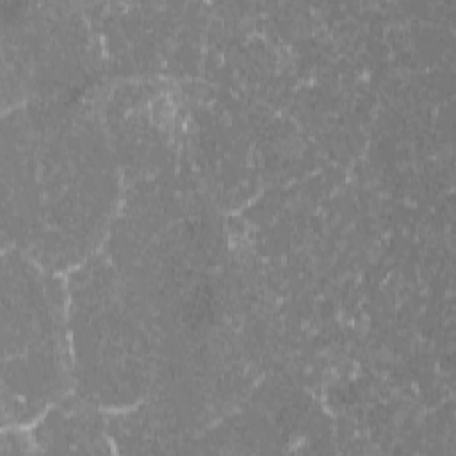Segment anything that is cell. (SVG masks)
Returning <instances> with one entry per match:
<instances>
[{
  "label": "cell",
  "instance_id": "1",
  "mask_svg": "<svg viewBox=\"0 0 456 456\" xmlns=\"http://www.w3.org/2000/svg\"><path fill=\"white\" fill-rule=\"evenodd\" d=\"M14 237L50 271L75 269L102 244L118 207L114 153L100 125L71 107L14 123Z\"/></svg>",
  "mask_w": 456,
  "mask_h": 456
},
{
  "label": "cell",
  "instance_id": "2",
  "mask_svg": "<svg viewBox=\"0 0 456 456\" xmlns=\"http://www.w3.org/2000/svg\"><path fill=\"white\" fill-rule=\"evenodd\" d=\"M68 285L71 381L96 404L141 399L157 374L153 317L116 265L98 255L73 269Z\"/></svg>",
  "mask_w": 456,
  "mask_h": 456
},
{
  "label": "cell",
  "instance_id": "3",
  "mask_svg": "<svg viewBox=\"0 0 456 456\" xmlns=\"http://www.w3.org/2000/svg\"><path fill=\"white\" fill-rule=\"evenodd\" d=\"M68 287L14 249L4 271V387L14 411L36 413L71 385Z\"/></svg>",
  "mask_w": 456,
  "mask_h": 456
}]
</instances>
